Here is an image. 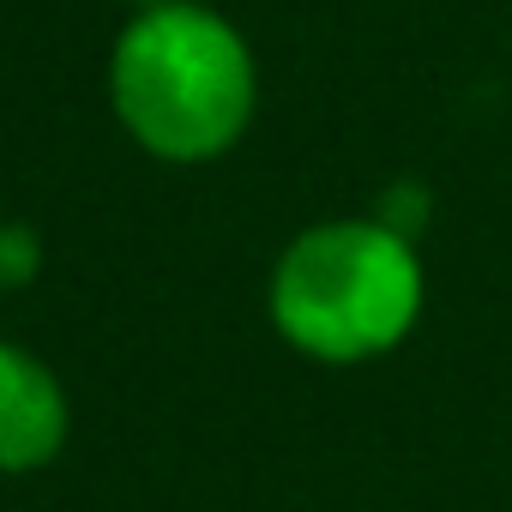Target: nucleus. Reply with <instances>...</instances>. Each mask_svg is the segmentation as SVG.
<instances>
[{"mask_svg":"<svg viewBox=\"0 0 512 512\" xmlns=\"http://www.w3.org/2000/svg\"><path fill=\"white\" fill-rule=\"evenodd\" d=\"M109 103L139 151L163 163H211L260 109V67L247 37L217 7L163 0L139 7L115 37Z\"/></svg>","mask_w":512,"mask_h":512,"instance_id":"1","label":"nucleus"},{"mask_svg":"<svg viewBox=\"0 0 512 512\" xmlns=\"http://www.w3.org/2000/svg\"><path fill=\"white\" fill-rule=\"evenodd\" d=\"M422 253L374 217H326L302 229L266 290L272 326L314 362H368L410 338L422 320Z\"/></svg>","mask_w":512,"mask_h":512,"instance_id":"2","label":"nucleus"},{"mask_svg":"<svg viewBox=\"0 0 512 512\" xmlns=\"http://www.w3.org/2000/svg\"><path fill=\"white\" fill-rule=\"evenodd\" d=\"M67 428L73 404L55 368L37 350L0 338V476L43 470L67 446Z\"/></svg>","mask_w":512,"mask_h":512,"instance_id":"3","label":"nucleus"},{"mask_svg":"<svg viewBox=\"0 0 512 512\" xmlns=\"http://www.w3.org/2000/svg\"><path fill=\"white\" fill-rule=\"evenodd\" d=\"M428 211H434V193H428L422 181H410V175H404V181H392V187L380 193V205H374L368 217H374V223H386L392 235L416 241V235L428 229Z\"/></svg>","mask_w":512,"mask_h":512,"instance_id":"4","label":"nucleus"},{"mask_svg":"<svg viewBox=\"0 0 512 512\" xmlns=\"http://www.w3.org/2000/svg\"><path fill=\"white\" fill-rule=\"evenodd\" d=\"M43 272V235L31 223H0V296L37 284Z\"/></svg>","mask_w":512,"mask_h":512,"instance_id":"5","label":"nucleus"},{"mask_svg":"<svg viewBox=\"0 0 512 512\" xmlns=\"http://www.w3.org/2000/svg\"><path fill=\"white\" fill-rule=\"evenodd\" d=\"M127 7H133V13H139V7H163V0H127Z\"/></svg>","mask_w":512,"mask_h":512,"instance_id":"6","label":"nucleus"}]
</instances>
